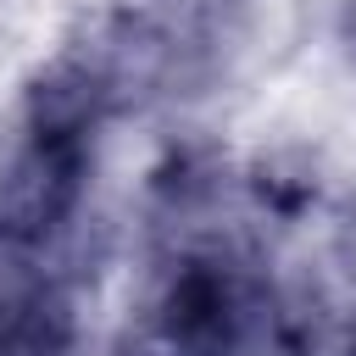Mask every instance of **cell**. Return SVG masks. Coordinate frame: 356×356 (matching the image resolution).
<instances>
[{"label": "cell", "mask_w": 356, "mask_h": 356, "mask_svg": "<svg viewBox=\"0 0 356 356\" xmlns=\"http://www.w3.org/2000/svg\"><path fill=\"white\" fill-rule=\"evenodd\" d=\"M345 50H350V61H356V0H345Z\"/></svg>", "instance_id": "obj_2"}, {"label": "cell", "mask_w": 356, "mask_h": 356, "mask_svg": "<svg viewBox=\"0 0 356 356\" xmlns=\"http://www.w3.org/2000/svg\"><path fill=\"white\" fill-rule=\"evenodd\" d=\"M345 345H350V356H356V317H350V334H345Z\"/></svg>", "instance_id": "obj_3"}, {"label": "cell", "mask_w": 356, "mask_h": 356, "mask_svg": "<svg viewBox=\"0 0 356 356\" xmlns=\"http://www.w3.org/2000/svg\"><path fill=\"white\" fill-rule=\"evenodd\" d=\"M89 172V139H61L17 122L0 150V250L33 256L78 217Z\"/></svg>", "instance_id": "obj_1"}]
</instances>
